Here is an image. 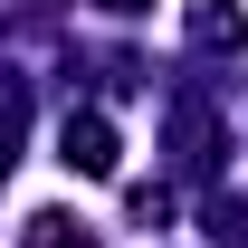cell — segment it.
<instances>
[{
  "label": "cell",
  "instance_id": "277c9868",
  "mask_svg": "<svg viewBox=\"0 0 248 248\" xmlns=\"http://www.w3.org/2000/svg\"><path fill=\"white\" fill-rule=\"evenodd\" d=\"M105 10H153V0H105Z\"/></svg>",
  "mask_w": 248,
  "mask_h": 248
},
{
  "label": "cell",
  "instance_id": "6da1fadb",
  "mask_svg": "<svg viewBox=\"0 0 248 248\" xmlns=\"http://www.w3.org/2000/svg\"><path fill=\"white\" fill-rule=\"evenodd\" d=\"M58 162H67V172H86V182H105V172H115V124H105V115H67Z\"/></svg>",
  "mask_w": 248,
  "mask_h": 248
},
{
  "label": "cell",
  "instance_id": "3957f363",
  "mask_svg": "<svg viewBox=\"0 0 248 248\" xmlns=\"http://www.w3.org/2000/svg\"><path fill=\"white\" fill-rule=\"evenodd\" d=\"M19 248H95V239H77V219H58V210H29Z\"/></svg>",
  "mask_w": 248,
  "mask_h": 248
},
{
  "label": "cell",
  "instance_id": "7a4b0ae2",
  "mask_svg": "<svg viewBox=\"0 0 248 248\" xmlns=\"http://www.w3.org/2000/svg\"><path fill=\"white\" fill-rule=\"evenodd\" d=\"M191 38H201V48H239V10H229V0H201V10H191Z\"/></svg>",
  "mask_w": 248,
  "mask_h": 248
}]
</instances>
